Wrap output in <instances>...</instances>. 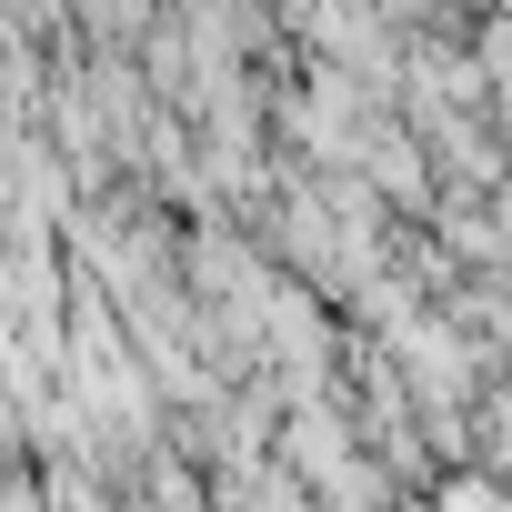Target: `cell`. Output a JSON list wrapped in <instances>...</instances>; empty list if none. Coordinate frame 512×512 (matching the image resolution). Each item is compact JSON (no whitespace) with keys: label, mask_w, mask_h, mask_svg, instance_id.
<instances>
[{"label":"cell","mask_w":512,"mask_h":512,"mask_svg":"<svg viewBox=\"0 0 512 512\" xmlns=\"http://www.w3.org/2000/svg\"><path fill=\"white\" fill-rule=\"evenodd\" d=\"M442 512H502V502H492L482 482H452V492H442Z\"/></svg>","instance_id":"6da1fadb"}]
</instances>
